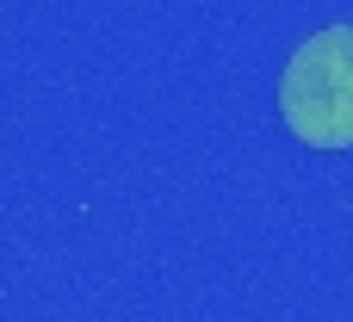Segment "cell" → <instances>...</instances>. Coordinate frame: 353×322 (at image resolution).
Returning a JSON list of instances; mask_svg holds the SVG:
<instances>
[{
  "label": "cell",
  "instance_id": "cell-1",
  "mask_svg": "<svg viewBox=\"0 0 353 322\" xmlns=\"http://www.w3.org/2000/svg\"><path fill=\"white\" fill-rule=\"evenodd\" d=\"M279 118L310 149H353V25H329L285 62Z\"/></svg>",
  "mask_w": 353,
  "mask_h": 322
}]
</instances>
